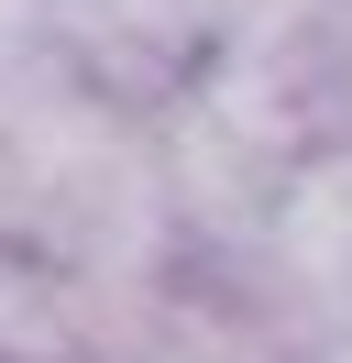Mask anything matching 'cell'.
<instances>
[{
    "label": "cell",
    "mask_w": 352,
    "mask_h": 363,
    "mask_svg": "<svg viewBox=\"0 0 352 363\" xmlns=\"http://www.w3.org/2000/svg\"><path fill=\"white\" fill-rule=\"evenodd\" d=\"M275 231H286V264H297V286H319V297H352V155L286 187Z\"/></svg>",
    "instance_id": "obj_1"
}]
</instances>
